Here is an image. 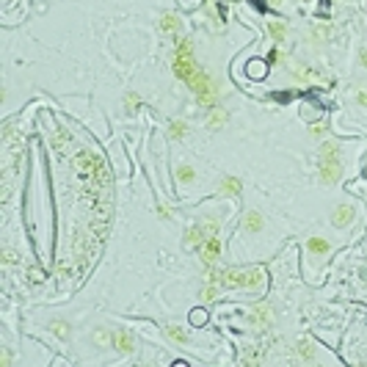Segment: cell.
<instances>
[{
	"mask_svg": "<svg viewBox=\"0 0 367 367\" xmlns=\"http://www.w3.org/2000/svg\"><path fill=\"white\" fill-rule=\"evenodd\" d=\"M224 122H227V111H224V108H215L213 116H210V127L215 130V127H221Z\"/></svg>",
	"mask_w": 367,
	"mask_h": 367,
	"instance_id": "obj_16",
	"label": "cell"
},
{
	"mask_svg": "<svg viewBox=\"0 0 367 367\" xmlns=\"http://www.w3.org/2000/svg\"><path fill=\"white\" fill-rule=\"evenodd\" d=\"M356 102H359V105H365V108H367V91H362L359 97H356Z\"/></svg>",
	"mask_w": 367,
	"mask_h": 367,
	"instance_id": "obj_23",
	"label": "cell"
},
{
	"mask_svg": "<svg viewBox=\"0 0 367 367\" xmlns=\"http://www.w3.org/2000/svg\"><path fill=\"white\" fill-rule=\"evenodd\" d=\"M243 229H246V232H251V235L263 232V229H265V215L257 213V210H249V213L243 215Z\"/></svg>",
	"mask_w": 367,
	"mask_h": 367,
	"instance_id": "obj_5",
	"label": "cell"
},
{
	"mask_svg": "<svg viewBox=\"0 0 367 367\" xmlns=\"http://www.w3.org/2000/svg\"><path fill=\"white\" fill-rule=\"evenodd\" d=\"M306 249H309L312 254H318V257H326L329 251H332V243L326 240V237H309V240H306Z\"/></svg>",
	"mask_w": 367,
	"mask_h": 367,
	"instance_id": "obj_9",
	"label": "cell"
},
{
	"mask_svg": "<svg viewBox=\"0 0 367 367\" xmlns=\"http://www.w3.org/2000/svg\"><path fill=\"white\" fill-rule=\"evenodd\" d=\"M359 61L365 64V69H367V47H365V50H362V53H359Z\"/></svg>",
	"mask_w": 367,
	"mask_h": 367,
	"instance_id": "obj_24",
	"label": "cell"
},
{
	"mask_svg": "<svg viewBox=\"0 0 367 367\" xmlns=\"http://www.w3.org/2000/svg\"><path fill=\"white\" fill-rule=\"evenodd\" d=\"M141 105V100H138V94H127L125 97V108H127V113H133L135 108Z\"/></svg>",
	"mask_w": 367,
	"mask_h": 367,
	"instance_id": "obj_18",
	"label": "cell"
},
{
	"mask_svg": "<svg viewBox=\"0 0 367 367\" xmlns=\"http://www.w3.org/2000/svg\"><path fill=\"white\" fill-rule=\"evenodd\" d=\"M94 339H97V342H102V345H108V342H111V345H113V339H116V334H111V332H108V329H97V334H94Z\"/></svg>",
	"mask_w": 367,
	"mask_h": 367,
	"instance_id": "obj_17",
	"label": "cell"
},
{
	"mask_svg": "<svg viewBox=\"0 0 367 367\" xmlns=\"http://www.w3.org/2000/svg\"><path fill=\"white\" fill-rule=\"evenodd\" d=\"M199 251H201V260H204V265H207V268H213V263L218 260V257H221V240H218L215 235H210Z\"/></svg>",
	"mask_w": 367,
	"mask_h": 367,
	"instance_id": "obj_4",
	"label": "cell"
},
{
	"mask_svg": "<svg viewBox=\"0 0 367 367\" xmlns=\"http://www.w3.org/2000/svg\"><path fill=\"white\" fill-rule=\"evenodd\" d=\"M191 320L199 326V323H204V320H207V315H204V309H199V312H194V318H191Z\"/></svg>",
	"mask_w": 367,
	"mask_h": 367,
	"instance_id": "obj_21",
	"label": "cell"
},
{
	"mask_svg": "<svg viewBox=\"0 0 367 367\" xmlns=\"http://www.w3.org/2000/svg\"><path fill=\"white\" fill-rule=\"evenodd\" d=\"M218 282L227 287H260L263 284V273L260 270H227Z\"/></svg>",
	"mask_w": 367,
	"mask_h": 367,
	"instance_id": "obj_3",
	"label": "cell"
},
{
	"mask_svg": "<svg viewBox=\"0 0 367 367\" xmlns=\"http://www.w3.org/2000/svg\"><path fill=\"white\" fill-rule=\"evenodd\" d=\"M251 75H254V77H263L265 75V72H268V64H260V61H251Z\"/></svg>",
	"mask_w": 367,
	"mask_h": 367,
	"instance_id": "obj_19",
	"label": "cell"
},
{
	"mask_svg": "<svg viewBox=\"0 0 367 367\" xmlns=\"http://www.w3.org/2000/svg\"><path fill=\"white\" fill-rule=\"evenodd\" d=\"M166 334H168V339H174V342H182V345H185V342H188V334L185 332H182V329H180V326H166Z\"/></svg>",
	"mask_w": 367,
	"mask_h": 367,
	"instance_id": "obj_13",
	"label": "cell"
},
{
	"mask_svg": "<svg viewBox=\"0 0 367 367\" xmlns=\"http://www.w3.org/2000/svg\"><path fill=\"white\" fill-rule=\"evenodd\" d=\"M188 86L194 89V94H196V100H199L201 105H213L215 102V83L210 80V75L207 72H201V69H196L194 72V77L188 80Z\"/></svg>",
	"mask_w": 367,
	"mask_h": 367,
	"instance_id": "obj_2",
	"label": "cell"
},
{
	"mask_svg": "<svg viewBox=\"0 0 367 367\" xmlns=\"http://www.w3.org/2000/svg\"><path fill=\"white\" fill-rule=\"evenodd\" d=\"M270 33H273V39H276V42H282L287 31H284V25H282V22H273V25H270Z\"/></svg>",
	"mask_w": 367,
	"mask_h": 367,
	"instance_id": "obj_20",
	"label": "cell"
},
{
	"mask_svg": "<svg viewBox=\"0 0 367 367\" xmlns=\"http://www.w3.org/2000/svg\"><path fill=\"white\" fill-rule=\"evenodd\" d=\"M177 180H180V182H194L196 180L194 166H177Z\"/></svg>",
	"mask_w": 367,
	"mask_h": 367,
	"instance_id": "obj_15",
	"label": "cell"
},
{
	"mask_svg": "<svg viewBox=\"0 0 367 367\" xmlns=\"http://www.w3.org/2000/svg\"><path fill=\"white\" fill-rule=\"evenodd\" d=\"M160 28L168 31V33H177V31L182 28V22H180V17H177V14H171V11H168V14L160 17Z\"/></svg>",
	"mask_w": 367,
	"mask_h": 367,
	"instance_id": "obj_10",
	"label": "cell"
},
{
	"mask_svg": "<svg viewBox=\"0 0 367 367\" xmlns=\"http://www.w3.org/2000/svg\"><path fill=\"white\" fill-rule=\"evenodd\" d=\"M339 144L337 141H326L320 146V182L323 185H334L339 180Z\"/></svg>",
	"mask_w": 367,
	"mask_h": 367,
	"instance_id": "obj_1",
	"label": "cell"
},
{
	"mask_svg": "<svg viewBox=\"0 0 367 367\" xmlns=\"http://www.w3.org/2000/svg\"><path fill=\"white\" fill-rule=\"evenodd\" d=\"M50 332L56 334L58 339H69V323H64V320H53V323H50Z\"/></svg>",
	"mask_w": 367,
	"mask_h": 367,
	"instance_id": "obj_12",
	"label": "cell"
},
{
	"mask_svg": "<svg viewBox=\"0 0 367 367\" xmlns=\"http://www.w3.org/2000/svg\"><path fill=\"white\" fill-rule=\"evenodd\" d=\"M185 133H188L185 122H177V119L168 122V135H171V138H185Z\"/></svg>",
	"mask_w": 367,
	"mask_h": 367,
	"instance_id": "obj_11",
	"label": "cell"
},
{
	"mask_svg": "<svg viewBox=\"0 0 367 367\" xmlns=\"http://www.w3.org/2000/svg\"><path fill=\"white\" fill-rule=\"evenodd\" d=\"M113 345H116L122 353H133V348H135V339H133V334L127 332V329H119V332H116V339H113Z\"/></svg>",
	"mask_w": 367,
	"mask_h": 367,
	"instance_id": "obj_7",
	"label": "cell"
},
{
	"mask_svg": "<svg viewBox=\"0 0 367 367\" xmlns=\"http://www.w3.org/2000/svg\"><path fill=\"white\" fill-rule=\"evenodd\" d=\"M254 320H257V326H265L270 320V306H265V304H260V306H254Z\"/></svg>",
	"mask_w": 367,
	"mask_h": 367,
	"instance_id": "obj_14",
	"label": "cell"
},
{
	"mask_svg": "<svg viewBox=\"0 0 367 367\" xmlns=\"http://www.w3.org/2000/svg\"><path fill=\"white\" fill-rule=\"evenodd\" d=\"M312 135H315V138H323V135H326V127H323V125H315V127H312Z\"/></svg>",
	"mask_w": 367,
	"mask_h": 367,
	"instance_id": "obj_22",
	"label": "cell"
},
{
	"mask_svg": "<svg viewBox=\"0 0 367 367\" xmlns=\"http://www.w3.org/2000/svg\"><path fill=\"white\" fill-rule=\"evenodd\" d=\"M353 215H356V213H353V207H348V204H339V207L334 210L332 221H334V227H337V229H345L348 224L353 221Z\"/></svg>",
	"mask_w": 367,
	"mask_h": 367,
	"instance_id": "obj_6",
	"label": "cell"
},
{
	"mask_svg": "<svg viewBox=\"0 0 367 367\" xmlns=\"http://www.w3.org/2000/svg\"><path fill=\"white\" fill-rule=\"evenodd\" d=\"M218 191H221V196H240V191H243V185H240V180L237 177H224L221 180V185H218Z\"/></svg>",
	"mask_w": 367,
	"mask_h": 367,
	"instance_id": "obj_8",
	"label": "cell"
}]
</instances>
